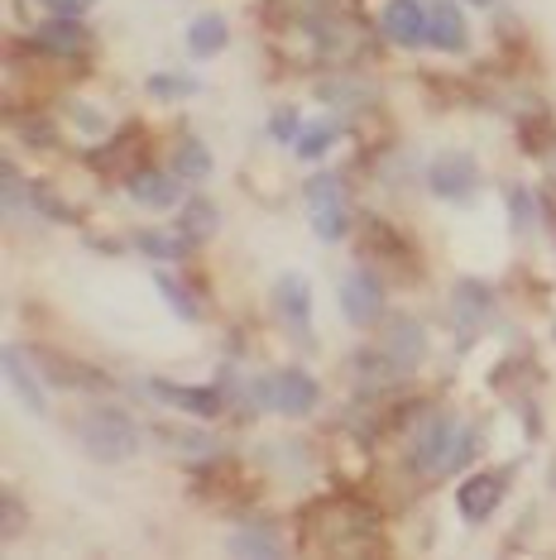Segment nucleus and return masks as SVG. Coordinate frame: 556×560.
Returning <instances> with one entry per match:
<instances>
[{
  "label": "nucleus",
  "instance_id": "bb28decb",
  "mask_svg": "<svg viewBox=\"0 0 556 560\" xmlns=\"http://www.w3.org/2000/svg\"><path fill=\"white\" fill-rule=\"evenodd\" d=\"M197 86H201V82L187 78V72H154V78L144 82V92L159 96V101H183V96H193Z\"/></svg>",
  "mask_w": 556,
  "mask_h": 560
},
{
  "label": "nucleus",
  "instance_id": "39448f33",
  "mask_svg": "<svg viewBox=\"0 0 556 560\" xmlns=\"http://www.w3.org/2000/svg\"><path fill=\"white\" fill-rule=\"evenodd\" d=\"M274 312L278 322H283V330L293 340H302V346H312L317 340V322H312V283L302 273H278L274 283Z\"/></svg>",
  "mask_w": 556,
  "mask_h": 560
},
{
  "label": "nucleus",
  "instance_id": "473e14b6",
  "mask_svg": "<svg viewBox=\"0 0 556 560\" xmlns=\"http://www.w3.org/2000/svg\"><path fill=\"white\" fill-rule=\"evenodd\" d=\"M54 15H72V20H82L86 10H92V0H44Z\"/></svg>",
  "mask_w": 556,
  "mask_h": 560
},
{
  "label": "nucleus",
  "instance_id": "2f4dec72",
  "mask_svg": "<svg viewBox=\"0 0 556 560\" xmlns=\"http://www.w3.org/2000/svg\"><path fill=\"white\" fill-rule=\"evenodd\" d=\"M20 135H24V139H34V149H54V144H58V130H54V125H44L39 116L20 120Z\"/></svg>",
  "mask_w": 556,
  "mask_h": 560
},
{
  "label": "nucleus",
  "instance_id": "4468645a",
  "mask_svg": "<svg viewBox=\"0 0 556 560\" xmlns=\"http://www.w3.org/2000/svg\"><path fill=\"white\" fill-rule=\"evenodd\" d=\"M5 378H10V388H15V398L30 407L34 417H48V393H44L34 354H24L20 346H5Z\"/></svg>",
  "mask_w": 556,
  "mask_h": 560
},
{
  "label": "nucleus",
  "instance_id": "6ab92c4d",
  "mask_svg": "<svg viewBox=\"0 0 556 560\" xmlns=\"http://www.w3.org/2000/svg\"><path fill=\"white\" fill-rule=\"evenodd\" d=\"M225 44H231V30H225L221 15H197L193 30H187V54L193 58H217Z\"/></svg>",
  "mask_w": 556,
  "mask_h": 560
},
{
  "label": "nucleus",
  "instance_id": "cd10ccee",
  "mask_svg": "<svg viewBox=\"0 0 556 560\" xmlns=\"http://www.w3.org/2000/svg\"><path fill=\"white\" fill-rule=\"evenodd\" d=\"M30 197H34V211H39L44 221H72V207L54 192V183H30Z\"/></svg>",
  "mask_w": 556,
  "mask_h": 560
},
{
  "label": "nucleus",
  "instance_id": "9b49d317",
  "mask_svg": "<svg viewBox=\"0 0 556 560\" xmlns=\"http://www.w3.org/2000/svg\"><path fill=\"white\" fill-rule=\"evenodd\" d=\"M274 378V412L278 417H308V412H317V402H322V388H317V378L308 374V369H278Z\"/></svg>",
  "mask_w": 556,
  "mask_h": 560
},
{
  "label": "nucleus",
  "instance_id": "9d476101",
  "mask_svg": "<svg viewBox=\"0 0 556 560\" xmlns=\"http://www.w3.org/2000/svg\"><path fill=\"white\" fill-rule=\"evenodd\" d=\"M379 350L394 360L403 374H413L417 364L427 360V330L422 322H413V316H384V336H379Z\"/></svg>",
  "mask_w": 556,
  "mask_h": 560
},
{
  "label": "nucleus",
  "instance_id": "f3484780",
  "mask_svg": "<svg viewBox=\"0 0 556 560\" xmlns=\"http://www.w3.org/2000/svg\"><path fill=\"white\" fill-rule=\"evenodd\" d=\"M231 551L245 556V560H278L288 546H283V537H278L269 522H240V527L231 532Z\"/></svg>",
  "mask_w": 556,
  "mask_h": 560
},
{
  "label": "nucleus",
  "instance_id": "a211bd4d",
  "mask_svg": "<svg viewBox=\"0 0 556 560\" xmlns=\"http://www.w3.org/2000/svg\"><path fill=\"white\" fill-rule=\"evenodd\" d=\"M221 231V207L207 197H187L183 211H178V235L187 245H207V240H217Z\"/></svg>",
  "mask_w": 556,
  "mask_h": 560
},
{
  "label": "nucleus",
  "instance_id": "423d86ee",
  "mask_svg": "<svg viewBox=\"0 0 556 560\" xmlns=\"http://www.w3.org/2000/svg\"><path fill=\"white\" fill-rule=\"evenodd\" d=\"M427 187L441 201H471L479 192V163L465 149H447V154L427 163Z\"/></svg>",
  "mask_w": 556,
  "mask_h": 560
},
{
  "label": "nucleus",
  "instance_id": "1a4fd4ad",
  "mask_svg": "<svg viewBox=\"0 0 556 560\" xmlns=\"http://www.w3.org/2000/svg\"><path fill=\"white\" fill-rule=\"evenodd\" d=\"M149 393L159 402H169L173 412H187L197 422H217L225 412V393L221 388H193V384H169V378H149Z\"/></svg>",
  "mask_w": 556,
  "mask_h": 560
},
{
  "label": "nucleus",
  "instance_id": "f8f14e48",
  "mask_svg": "<svg viewBox=\"0 0 556 560\" xmlns=\"http://www.w3.org/2000/svg\"><path fill=\"white\" fill-rule=\"evenodd\" d=\"M379 30L398 48H422L427 44V5L422 0H389L379 10Z\"/></svg>",
  "mask_w": 556,
  "mask_h": 560
},
{
  "label": "nucleus",
  "instance_id": "a878e982",
  "mask_svg": "<svg viewBox=\"0 0 556 560\" xmlns=\"http://www.w3.org/2000/svg\"><path fill=\"white\" fill-rule=\"evenodd\" d=\"M340 139V125L332 120H322V125H302L298 139H293V149H298V159H322L326 149H332Z\"/></svg>",
  "mask_w": 556,
  "mask_h": 560
},
{
  "label": "nucleus",
  "instance_id": "b1692460",
  "mask_svg": "<svg viewBox=\"0 0 556 560\" xmlns=\"http://www.w3.org/2000/svg\"><path fill=\"white\" fill-rule=\"evenodd\" d=\"M135 149H139V130L130 125V130H120L116 139H111L106 154H92V168H106V173H125V177H130V168H125V163L135 159Z\"/></svg>",
  "mask_w": 556,
  "mask_h": 560
},
{
  "label": "nucleus",
  "instance_id": "7c9ffc66",
  "mask_svg": "<svg viewBox=\"0 0 556 560\" xmlns=\"http://www.w3.org/2000/svg\"><path fill=\"white\" fill-rule=\"evenodd\" d=\"M298 130H302V116H298V106H283L278 116L269 120V135L274 139H283V144H293L298 139Z\"/></svg>",
  "mask_w": 556,
  "mask_h": 560
},
{
  "label": "nucleus",
  "instance_id": "7ed1b4c3",
  "mask_svg": "<svg viewBox=\"0 0 556 560\" xmlns=\"http://www.w3.org/2000/svg\"><path fill=\"white\" fill-rule=\"evenodd\" d=\"M302 201H308L312 211V231H317V240H340L350 231V201H346V183L332 173H317L308 187H302Z\"/></svg>",
  "mask_w": 556,
  "mask_h": 560
},
{
  "label": "nucleus",
  "instance_id": "2eb2a0df",
  "mask_svg": "<svg viewBox=\"0 0 556 560\" xmlns=\"http://www.w3.org/2000/svg\"><path fill=\"white\" fill-rule=\"evenodd\" d=\"M34 44H39L48 58H82L86 48H92V34H86L82 20L54 15V20H44L39 30H34Z\"/></svg>",
  "mask_w": 556,
  "mask_h": 560
},
{
  "label": "nucleus",
  "instance_id": "f257e3e1",
  "mask_svg": "<svg viewBox=\"0 0 556 560\" xmlns=\"http://www.w3.org/2000/svg\"><path fill=\"white\" fill-rule=\"evenodd\" d=\"M475 455V431L461 422L456 412H432L413 436L408 460L422 479H441L451 469H461Z\"/></svg>",
  "mask_w": 556,
  "mask_h": 560
},
{
  "label": "nucleus",
  "instance_id": "0eeeda50",
  "mask_svg": "<svg viewBox=\"0 0 556 560\" xmlns=\"http://www.w3.org/2000/svg\"><path fill=\"white\" fill-rule=\"evenodd\" d=\"M503 493H509V469H479V475H471L456 489V508L471 527H485L499 513Z\"/></svg>",
  "mask_w": 556,
  "mask_h": 560
},
{
  "label": "nucleus",
  "instance_id": "72a5a7b5",
  "mask_svg": "<svg viewBox=\"0 0 556 560\" xmlns=\"http://www.w3.org/2000/svg\"><path fill=\"white\" fill-rule=\"evenodd\" d=\"M547 489L556 493V455H552V465H547Z\"/></svg>",
  "mask_w": 556,
  "mask_h": 560
},
{
  "label": "nucleus",
  "instance_id": "4be33fe9",
  "mask_svg": "<svg viewBox=\"0 0 556 560\" xmlns=\"http://www.w3.org/2000/svg\"><path fill=\"white\" fill-rule=\"evenodd\" d=\"M135 249L144 254V259H163V264H169V259H183V254L193 249V245H187L178 231H173V235H163V231H139V235H135Z\"/></svg>",
  "mask_w": 556,
  "mask_h": 560
},
{
  "label": "nucleus",
  "instance_id": "aec40b11",
  "mask_svg": "<svg viewBox=\"0 0 556 560\" xmlns=\"http://www.w3.org/2000/svg\"><path fill=\"white\" fill-rule=\"evenodd\" d=\"M173 173L183 177V183H207L211 177V149L201 144V139L187 135L178 149H173Z\"/></svg>",
  "mask_w": 556,
  "mask_h": 560
},
{
  "label": "nucleus",
  "instance_id": "ddd939ff",
  "mask_svg": "<svg viewBox=\"0 0 556 560\" xmlns=\"http://www.w3.org/2000/svg\"><path fill=\"white\" fill-rule=\"evenodd\" d=\"M427 44L441 48V54H465L471 48V24H465V10L456 0H432L427 5Z\"/></svg>",
  "mask_w": 556,
  "mask_h": 560
},
{
  "label": "nucleus",
  "instance_id": "f704fd0d",
  "mask_svg": "<svg viewBox=\"0 0 556 560\" xmlns=\"http://www.w3.org/2000/svg\"><path fill=\"white\" fill-rule=\"evenodd\" d=\"M475 5H495V0H475Z\"/></svg>",
  "mask_w": 556,
  "mask_h": 560
},
{
  "label": "nucleus",
  "instance_id": "f03ea898",
  "mask_svg": "<svg viewBox=\"0 0 556 560\" xmlns=\"http://www.w3.org/2000/svg\"><path fill=\"white\" fill-rule=\"evenodd\" d=\"M78 441L82 451L92 455V460H106V465H120L130 460L139 451V427L130 412H120V407H92V412L78 422Z\"/></svg>",
  "mask_w": 556,
  "mask_h": 560
},
{
  "label": "nucleus",
  "instance_id": "393cba45",
  "mask_svg": "<svg viewBox=\"0 0 556 560\" xmlns=\"http://www.w3.org/2000/svg\"><path fill=\"white\" fill-rule=\"evenodd\" d=\"M154 288L163 292V302H169V312H173V316H183V322H201V307L193 302V292H187L173 273H163V269H159V273H154Z\"/></svg>",
  "mask_w": 556,
  "mask_h": 560
},
{
  "label": "nucleus",
  "instance_id": "c85d7f7f",
  "mask_svg": "<svg viewBox=\"0 0 556 560\" xmlns=\"http://www.w3.org/2000/svg\"><path fill=\"white\" fill-rule=\"evenodd\" d=\"M509 225H513V235L533 231V192L528 187H509Z\"/></svg>",
  "mask_w": 556,
  "mask_h": 560
},
{
  "label": "nucleus",
  "instance_id": "5701e85b",
  "mask_svg": "<svg viewBox=\"0 0 556 560\" xmlns=\"http://www.w3.org/2000/svg\"><path fill=\"white\" fill-rule=\"evenodd\" d=\"M154 436L163 445H173L178 455H211V451H221L217 436H207V431H187V427H159Z\"/></svg>",
  "mask_w": 556,
  "mask_h": 560
},
{
  "label": "nucleus",
  "instance_id": "c756f323",
  "mask_svg": "<svg viewBox=\"0 0 556 560\" xmlns=\"http://www.w3.org/2000/svg\"><path fill=\"white\" fill-rule=\"evenodd\" d=\"M24 522H30V517H24V508H20V493L5 489V493H0V532H5V541L20 537Z\"/></svg>",
  "mask_w": 556,
  "mask_h": 560
},
{
  "label": "nucleus",
  "instance_id": "dca6fc26",
  "mask_svg": "<svg viewBox=\"0 0 556 560\" xmlns=\"http://www.w3.org/2000/svg\"><path fill=\"white\" fill-rule=\"evenodd\" d=\"M183 177L178 173H159V168H135L130 177H125V192H130L139 207L149 211H169L178 207V192H183Z\"/></svg>",
  "mask_w": 556,
  "mask_h": 560
},
{
  "label": "nucleus",
  "instance_id": "412c9836",
  "mask_svg": "<svg viewBox=\"0 0 556 560\" xmlns=\"http://www.w3.org/2000/svg\"><path fill=\"white\" fill-rule=\"evenodd\" d=\"M518 139H523V154L547 159L556 149V120L547 116V110H528V120L518 125Z\"/></svg>",
  "mask_w": 556,
  "mask_h": 560
},
{
  "label": "nucleus",
  "instance_id": "20e7f679",
  "mask_svg": "<svg viewBox=\"0 0 556 560\" xmlns=\"http://www.w3.org/2000/svg\"><path fill=\"white\" fill-rule=\"evenodd\" d=\"M489 316H495V292H489V283H479V278H461V283L451 288V326H456L461 350H471L475 340L485 336Z\"/></svg>",
  "mask_w": 556,
  "mask_h": 560
},
{
  "label": "nucleus",
  "instance_id": "6e6552de",
  "mask_svg": "<svg viewBox=\"0 0 556 560\" xmlns=\"http://www.w3.org/2000/svg\"><path fill=\"white\" fill-rule=\"evenodd\" d=\"M340 312H346L350 326L370 330L374 322H384V288L370 269H350L340 278Z\"/></svg>",
  "mask_w": 556,
  "mask_h": 560
}]
</instances>
